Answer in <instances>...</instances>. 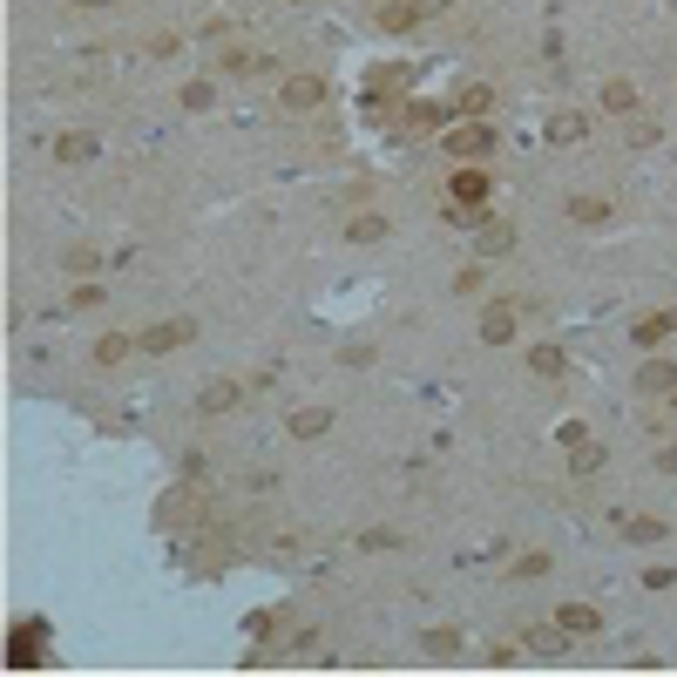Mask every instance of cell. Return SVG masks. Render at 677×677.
Returning a JSON list of instances; mask_svg holds the SVG:
<instances>
[{
  "label": "cell",
  "instance_id": "cell-8",
  "mask_svg": "<svg viewBox=\"0 0 677 677\" xmlns=\"http://www.w3.org/2000/svg\"><path fill=\"white\" fill-rule=\"evenodd\" d=\"M481 338H488V346H508V338H515V305H488L481 312Z\"/></svg>",
  "mask_w": 677,
  "mask_h": 677
},
{
  "label": "cell",
  "instance_id": "cell-22",
  "mask_svg": "<svg viewBox=\"0 0 677 677\" xmlns=\"http://www.w3.org/2000/svg\"><path fill=\"white\" fill-rule=\"evenodd\" d=\"M508 576H515V583H542V576H549V555H522Z\"/></svg>",
  "mask_w": 677,
  "mask_h": 677
},
{
  "label": "cell",
  "instance_id": "cell-20",
  "mask_svg": "<svg viewBox=\"0 0 677 677\" xmlns=\"http://www.w3.org/2000/svg\"><path fill=\"white\" fill-rule=\"evenodd\" d=\"M508 244H515V231H508V224H481V258H501Z\"/></svg>",
  "mask_w": 677,
  "mask_h": 677
},
{
  "label": "cell",
  "instance_id": "cell-13",
  "mask_svg": "<svg viewBox=\"0 0 677 677\" xmlns=\"http://www.w3.org/2000/svg\"><path fill=\"white\" fill-rule=\"evenodd\" d=\"M623 536H630V542H664L671 522H664V515H623Z\"/></svg>",
  "mask_w": 677,
  "mask_h": 677
},
{
  "label": "cell",
  "instance_id": "cell-3",
  "mask_svg": "<svg viewBox=\"0 0 677 677\" xmlns=\"http://www.w3.org/2000/svg\"><path fill=\"white\" fill-rule=\"evenodd\" d=\"M237 400H244V386H237V380H210V386H203V393H197V414H231V407Z\"/></svg>",
  "mask_w": 677,
  "mask_h": 677
},
{
  "label": "cell",
  "instance_id": "cell-16",
  "mask_svg": "<svg viewBox=\"0 0 677 677\" xmlns=\"http://www.w3.org/2000/svg\"><path fill=\"white\" fill-rule=\"evenodd\" d=\"M562 623H536V630H528V650H536V657H555V650H562Z\"/></svg>",
  "mask_w": 677,
  "mask_h": 677
},
{
  "label": "cell",
  "instance_id": "cell-11",
  "mask_svg": "<svg viewBox=\"0 0 677 677\" xmlns=\"http://www.w3.org/2000/svg\"><path fill=\"white\" fill-rule=\"evenodd\" d=\"M637 386H644V393H677V359H650V366L637 373Z\"/></svg>",
  "mask_w": 677,
  "mask_h": 677
},
{
  "label": "cell",
  "instance_id": "cell-12",
  "mask_svg": "<svg viewBox=\"0 0 677 677\" xmlns=\"http://www.w3.org/2000/svg\"><path fill=\"white\" fill-rule=\"evenodd\" d=\"M528 373H536V380H562V373H570L562 346H536V353H528Z\"/></svg>",
  "mask_w": 677,
  "mask_h": 677
},
{
  "label": "cell",
  "instance_id": "cell-25",
  "mask_svg": "<svg viewBox=\"0 0 677 677\" xmlns=\"http://www.w3.org/2000/svg\"><path fill=\"white\" fill-rule=\"evenodd\" d=\"M62 264H68V271H95V264H102V251H89V244H81V251H68Z\"/></svg>",
  "mask_w": 677,
  "mask_h": 677
},
{
  "label": "cell",
  "instance_id": "cell-14",
  "mask_svg": "<svg viewBox=\"0 0 677 677\" xmlns=\"http://www.w3.org/2000/svg\"><path fill=\"white\" fill-rule=\"evenodd\" d=\"M664 332H677V325H671V312H650V319H637V325H630V338H637V346H644V353H650V346H657Z\"/></svg>",
  "mask_w": 677,
  "mask_h": 677
},
{
  "label": "cell",
  "instance_id": "cell-1",
  "mask_svg": "<svg viewBox=\"0 0 677 677\" xmlns=\"http://www.w3.org/2000/svg\"><path fill=\"white\" fill-rule=\"evenodd\" d=\"M190 332H197L190 319H163V325H150L136 346H142V353H176V346H190Z\"/></svg>",
  "mask_w": 677,
  "mask_h": 677
},
{
  "label": "cell",
  "instance_id": "cell-17",
  "mask_svg": "<svg viewBox=\"0 0 677 677\" xmlns=\"http://www.w3.org/2000/svg\"><path fill=\"white\" fill-rule=\"evenodd\" d=\"M129 346H136V338H123V332H102V338H95V366H116V359H129Z\"/></svg>",
  "mask_w": 677,
  "mask_h": 677
},
{
  "label": "cell",
  "instance_id": "cell-24",
  "mask_svg": "<svg viewBox=\"0 0 677 677\" xmlns=\"http://www.w3.org/2000/svg\"><path fill=\"white\" fill-rule=\"evenodd\" d=\"M570 217L576 224H603V197H570Z\"/></svg>",
  "mask_w": 677,
  "mask_h": 677
},
{
  "label": "cell",
  "instance_id": "cell-2",
  "mask_svg": "<svg viewBox=\"0 0 677 677\" xmlns=\"http://www.w3.org/2000/svg\"><path fill=\"white\" fill-rule=\"evenodd\" d=\"M447 150L461 156V163H475V156L494 150V129H488V123H467V129H454V136H447Z\"/></svg>",
  "mask_w": 677,
  "mask_h": 677
},
{
  "label": "cell",
  "instance_id": "cell-21",
  "mask_svg": "<svg viewBox=\"0 0 677 677\" xmlns=\"http://www.w3.org/2000/svg\"><path fill=\"white\" fill-rule=\"evenodd\" d=\"M570 475H603V447H570Z\"/></svg>",
  "mask_w": 677,
  "mask_h": 677
},
{
  "label": "cell",
  "instance_id": "cell-26",
  "mask_svg": "<svg viewBox=\"0 0 677 677\" xmlns=\"http://www.w3.org/2000/svg\"><path fill=\"white\" fill-rule=\"evenodd\" d=\"M81 7H102V0H81Z\"/></svg>",
  "mask_w": 677,
  "mask_h": 677
},
{
  "label": "cell",
  "instance_id": "cell-18",
  "mask_svg": "<svg viewBox=\"0 0 677 677\" xmlns=\"http://www.w3.org/2000/svg\"><path fill=\"white\" fill-rule=\"evenodd\" d=\"M346 237H353V244H380V237H386V217H353Z\"/></svg>",
  "mask_w": 677,
  "mask_h": 677
},
{
  "label": "cell",
  "instance_id": "cell-10",
  "mask_svg": "<svg viewBox=\"0 0 677 677\" xmlns=\"http://www.w3.org/2000/svg\"><path fill=\"white\" fill-rule=\"evenodd\" d=\"M420 7H427V0H386V7H380V28L386 34H407L420 21Z\"/></svg>",
  "mask_w": 677,
  "mask_h": 677
},
{
  "label": "cell",
  "instance_id": "cell-9",
  "mask_svg": "<svg viewBox=\"0 0 677 677\" xmlns=\"http://www.w3.org/2000/svg\"><path fill=\"white\" fill-rule=\"evenodd\" d=\"M325 102V81L319 75H292L285 81V108H319Z\"/></svg>",
  "mask_w": 677,
  "mask_h": 677
},
{
  "label": "cell",
  "instance_id": "cell-27",
  "mask_svg": "<svg viewBox=\"0 0 677 677\" xmlns=\"http://www.w3.org/2000/svg\"><path fill=\"white\" fill-rule=\"evenodd\" d=\"M671 325H677V305H671Z\"/></svg>",
  "mask_w": 677,
  "mask_h": 677
},
{
  "label": "cell",
  "instance_id": "cell-5",
  "mask_svg": "<svg viewBox=\"0 0 677 677\" xmlns=\"http://www.w3.org/2000/svg\"><path fill=\"white\" fill-rule=\"evenodd\" d=\"M95 150H102V136H89V129H68V136H55V163H89Z\"/></svg>",
  "mask_w": 677,
  "mask_h": 677
},
{
  "label": "cell",
  "instance_id": "cell-15",
  "mask_svg": "<svg viewBox=\"0 0 677 677\" xmlns=\"http://www.w3.org/2000/svg\"><path fill=\"white\" fill-rule=\"evenodd\" d=\"M454 203H488V176H481V169H461V176H454Z\"/></svg>",
  "mask_w": 677,
  "mask_h": 677
},
{
  "label": "cell",
  "instance_id": "cell-19",
  "mask_svg": "<svg viewBox=\"0 0 677 677\" xmlns=\"http://www.w3.org/2000/svg\"><path fill=\"white\" fill-rule=\"evenodd\" d=\"M603 108H610V116H630V108H637V89H630V81H610V89H603Z\"/></svg>",
  "mask_w": 677,
  "mask_h": 677
},
{
  "label": "cell",
  "instance_id": "cell-7",
  "mask_svg": "<svg viewBox=\"0 0 677 677\" xmlns=\"http://www.w3.org/2000/svg\"><path fill=\"white\" fill-rule=\"evenodd\" d=\"M542 136H549V142H583V136H589V123L576 116V108H555L549 123H542Z\"/></svg>",
  "mask_w": 677,
  "mask_h": 677
},
{
  "label": "cell",
  "instance_id": "cell-6",
  "mask_svg": "<svg viewBox=\"0 0 677 677\" xmlns=\"http://www.w3.org/2000/svg\"><path fill=\"white\" fill-rule=\"evenodd\" d=\"M285 427H292V441H319V433H332V407H298Z\"/></svg>",
  "mask_w": 677,
  "mask_h": 677
},
{
  "label": "cell",
  "instance_id": "cell-4",
  "mask_svg": "<svg viewBox=\"0 0 677 677\" xmlns=\"http://www.w3.org/2000/svg\"><path fill=\"white\" fill-rule=\"evenodd\" d=\"M555 623H562L570 637H596V630H603L596 603H562V610H555Z\"/></svg>",
  "mask_w": 677,
  "mask_h": 677
},
{
  "label": "cell",
  "instance_id": "cell-23",
  "mask_svg": "<svg viewBox=\"0 0 677 677\" xmlns=\"http://www.w3.org/2000/svg\"><path fill=\"white\" fill-rule=\"evenodd\" d=\"M461 650V630H427V657H454Z\"/></svg>",
  "mask_w": 677,
  "mask_h": 677
}]
</instances>
